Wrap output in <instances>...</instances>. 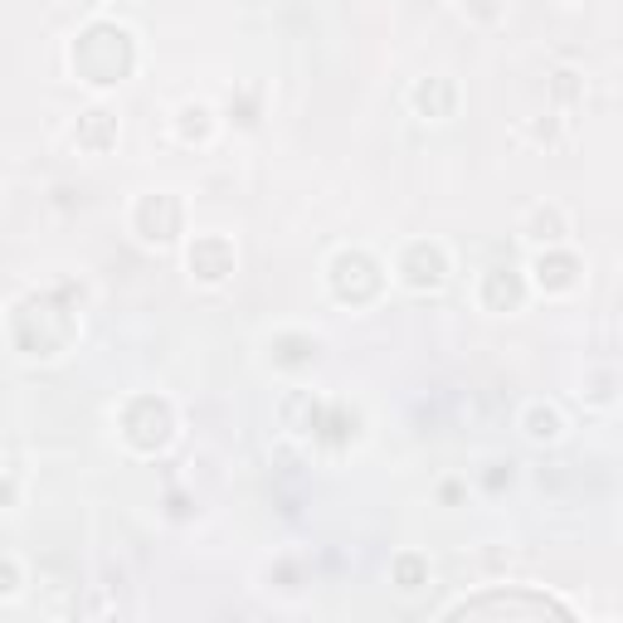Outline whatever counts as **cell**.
Returning <instances> with one entry per match:
<instances>
[{"mask_svg": "<svg viewBox=\"0 0 623 623\" xmlns=\"http://www.w3.org/2000/svg\"><path fill=\"white\" fill-rule=\"evenodd\" d=\"M521 434H527L531 444H560V438H565V419H560L555 405H527Z\"/></svg>", "mask_w": 623, "mask_h": 623, "instance_id": "obj_13", "label": "cell"}, {"mask_svg": "<svg viewBox=\"0 0 623 623\" xmlns=\"http://www.w3.org/2000/svg\"><path fill=\"white\" fill-rule=\"evenodd\" d=\"M122 438H127V448H137V454H162V448L176 438V414L162 395H137L122 405Z\"/></svg>", "mask_w": 623, "mask_h": 623, "instance_id": "obj_3", "label": "cell"}, {"mask_svg": "<svg viewBox=\"0 0 623 623\" xmlns=\"http://www.w3.org/2000/svg\"><path fill=\"white\" fill-rule=\"evenodd\" d=\"M395 580H399V590H419V584H424V565L414 555L395 560Z\"/></svg>", "mask_w": 623, "mask_h": 623, "instance_id": "obj_16", "label": "cell"}, {"mask_svg": "<svg viewBox=\"0 0 623 623\" xmlns=\"http://www.w3.org/2000/svg\"><path fill=\"white\" fill-rule=\"evenodd\" d=\"M132 64H137V40H132L127 24L97 20L83 34H73L69 44L73 79L89 83V89H113V83H122L132 73Z\"/></svg>", "mask_w": 623, "mask_h": 623, "instance_id": "obj_1", "label": "cell"}, {"mask_svg": "<svg viewBox=\"0 0 623 623\" xmlns=\"http://www.w3.org/2000/svg\"><path fill=\"white\" fill-rule=\"evenodd\" d=\"M473 10H478V20H492V15H497L492 0H473Z\"/></svg>", "mask_w": 623, "mask_h": 623, "instance_id": "obj_19", "label": "cell"}, {"mask_svg": "<svg viewBox=\"0 0 623 623\" xmlns=\"http://www.w3.org/2000/svg\"><path fill=\"white\" fill-rule=\"evenodd\" d=\"M180 225H186V205L170 190L142 195L137 210H132V229H137L146 243H156V249H170V243L180 239Z\"/></svg>", "mask_w": 623, "mask_h": 623, "instance_id": "obj_5", "label": "cell"}, {"mask_svg": "<svg viewBox=\"0 0 623 623\" xmlns=\"http://www.w3.org/2000/svg\"><path fill=\"white\" fill-rule=\"evenodd\" d=\"M555 97H560V103H570V97H575V73H570V69L555 73Z\"/></svg>", "mask_w": 623, "mask_h": 623, "instance_id": "obj_18", "label": "cell"}, {"mask_svg": "<svg viewBox=\"0 0 623 623\" xmlns=\"http://www.w3.org/2000/svg\"><path fill=\"white\" fill-rule=\"evenodd\" d=\"M176 127H180V142H210L215 113L205 103H186L180 107V117H176Z\"/></svg>", "mask_w": 623, "mask_h": 623, "instance_id": "obj_15", "label": "cell"}, {"mask_svg": "<svg viewBox=\"0 0 623 623\" xmlns=\"http://www.w3.org/2000/svg\"><path fill=\"white\" fill-rule=\"evenodd\" d=\"M531 278H536V288L551 292V298H555V292H570V288L580 283V259H575V253H565V249L555 243V249L536 253Z\"/></svg>", "mask_w": 623, "mask_h": 623, "instance_id": "obj_9", "label": "cell"}, {"mask_svg": "<svg viewBox=\"0 0 623 623\" xmlns=\"http://www.w3.org/2000/svg\"><path fill=\"white\" fill-rule=\"evenodd\" d=\"M15 590H20V560H15V555H6V584H0V594L10 600Z\"/></svg>", "mask_w": 623, "mask_h": 623, "instance_id": "obj_17", "label": "cell"}, {"mask_svg": "<svg viewBox=\"0 0 623 623\" xmlns=\"http://www.w3.org/2000/svg\"><path fill=\"white\" fill-rule=\"evenodd\" d=\"M448 619H575V609L536 590H507V594H482V600H463L448 609Z\"/></svg>", "mask_w": 623, "mask_h": 623, "instance_id": "obj_2", "label": "cell"}, {"mask_svg": "<svg viewBox=\"0 0 623 623\" xmlns=\"http://www.w3.org/2000/svg\"><path fill=\"white\" fill-rule=\"evenodd\" d=\"M326 278H332V292L341 302H351V308H361V302H375L385 288V273L381 263L371 259L365 249H341L332 263H326Z\"/></svg>", "mask_w": 623, "mask_h": 623, "instance_id": "obj_4", "label": "cell"}, {"mask_svg": "<svg viewBox=\"0 0 623 623\" xmlns=\"http://www.w3.org/2000/svg\"><path fill=\"white\" fill-rule=\"evenodd\" d=\"M273 351H278V365H308L316 361V336L308 332H283V336H273Z\"/></svg>", "mask_w": 623, "mask_h": 623, "instance_id": "obj_14", "label": "cell"}, {"mask_svg": "<svg viewBox=\"0 0 623 623\" xmlns=\"http://www.w3.org/2000/svg\"><path fill=\"white\" fill-rule=\"evenodd\" d=\"M79 6H103V0H79Z\"/></svg>", "mask_w": 623, "mask_h": 623, "instance_id": "obj_20", "label": "cell"}, {"mask_svg": "<svg viewBox=\"0 0 623 623\" xmlns=\"http://www.w3.org/2000/svg\"><path fill=\"white\" fill-rule=\"evenodd\" d=\"M521 298H527V278L511 263H492L482 273V308L487 312H517Z\"/></svg>", "mask_w": 623, "mask_h": 623, "instance_id": "obj_8", "label": "cell"}, {"mask_svg": "<svg viewBox=\"0 0 623 623\" xmlns=\"http://www.w3.org/2000/svg\"><path fill=\"white\" fill-rule=\"evenodd\" d=\"M521 235L531 243H541V249H555V243H565V210L560 205H531Z\"/></svg>", "mask_w": 623, "mask_h": 623, "instance_id": "obj_12", "label": "cell"}, {"mask_svg": "<svg viewBox=\"0 0 623 623\" xmlns=\"http://www.w3.org/2000/svg\"><path fill=\"white\" fill-rule=\"evenodd\" d=\"M409 103L419 117L444 122V117H454V107H458V89H454V79H419L409 93Z\"/></svg>", "mask_w": 623, "mask_h": 623, "instance_id": "obj_10", "label": "cell"}, {"mask_svg": "<svg viewBox=\"0 0 623 623\" xmlns=\"http://www.w3.org/2000/svg\"><path fill=\"white\" fill-rule=\"evenodd\" d=\"M399 283L409 292H438L448 283V253L444 243H429V239H414L405 243V253H399Z\"/></svg>", "mask_w": 623, "mask_h": 623, "instance_id": "obj_6", "label": "cell"}, {"mask_svg": "<svg viewBox=\"0 0 623 623\" xmlns=\"http://www.w3.org/2000/svg\"><path fill=\"white\" fill-rule=\"evenodd\" d=\"M73 142H79L83 152H93V156L113 152L117 146V117L107 113V107H89V113L79 117V127H73Z\"/></svg>", "mask_w": 623, "mask_h": 623, "instance_id": "obj_11", "label": "cell"}, {"mask_svg": "<svg viewBox=\"0 0 623 623\" xmlns=\"http://www.w3.org/2000/svg\"><path fill=\"white\" fill-rule=\"evenodd\" d=\"M186 263H190V278L195 283H225L229 273H235V243H229L225 235H200L190 243V253H186Z\"/></svg>", "mask_w": 623, "mask_h": 623, "instance_id": "obj_7", "label": "cell"}]
</instances>
